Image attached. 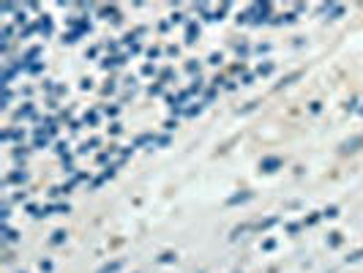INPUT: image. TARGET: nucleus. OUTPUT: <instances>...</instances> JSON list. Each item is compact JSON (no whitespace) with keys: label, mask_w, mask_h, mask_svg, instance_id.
Wrapping results in <instances>:
<instances>
[{"label":"nucleus","mask_w":363,"mask_h":273,"mask_svg":"<svg viewBox=\"0 0 363 273\" xmlns=\"http://www.w3.org/2000/svg\"><path fill=\"white\" fill-rule=\"evenodd\" d=\"M358 145H363V137H358V140H352V143H345V153H350V150H358Z\"/></svg>","instance_id":"1"}]
</instances>
